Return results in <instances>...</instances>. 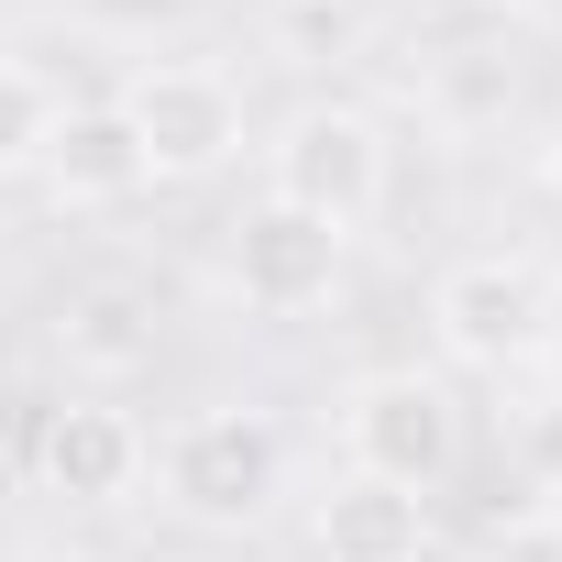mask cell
Listing matches in <instances>:
<instances>
[{"label":"cell","mask_w":562,"mask_h":562,"mask_svg":"<svg viewBox=\"0 0 562 562\" xmlns=\"http://www.w3.org/2000/svg\"><path fill=\"white\" fill-rule=\"evenodd\" d=\"M419 111H430L441 144H496L507 111H518V56H507V45H452V56H430V67H419Z\"/></svg>","instance_id":"8fae6325"},{"label":"cell","mask_w":562,"mask_h":562,"mask_svg":"<svg viewBox=\"0 0 562 562\" xmlns=\"http://www.w3.org/2000/svg\"><path fill=\"white\" fill-rule=\"evenodd\" d=\"M56 78L45 67H23L12 45H0V188H23L34 166H45V133H56Z\"/></svg>","instance_id":"7c38bea8"},{"label":"cell","mask_w":562,"mask_h":562,"mask_svg":"<svg viewBox=\"0 0 562 562\" xmlns=\"http://www.w3.org/2000/svg\"><path fill=\"white\" fill-rule=\"evenodd\" d=\"M34 188H45L56 210H89V221H100V210H133V199L155 188V166H144V144H133V122H122V100H111V89L56 111Z\"/></svg>","instance_id":"ba28073f"},{"label":"cell","mask_w":562,"mask_h":562,"mask_svg":"<svg viewBox=\"0 0 562 562\" xmlns=\"http://www.w3.org/2000/svg\"><path fill=\"white\" fill-rule=\"evenodd\" d=\"M56 562H111V551H56Z\"/></svg>","instance_id":"2e32d148"},{"label":"cell","mask_w":562,"mask_h":562,"mask_svg":"<svg viewBox=\"0 0 562 562\" xmlns=\"http://www.w3.org/2000/svg\"><path fill=\"white\" fill-rule=\"evenodd\" d=\"M441 551V518H430V496H408V485H386V474H331L321 496H310V562H430Z\"/></svg>","instance_id":"30bf717a"},{"label":"cell","mask_w":562,"mask_h":562,"mask_svg":"<svg viewBox=\"0 0 562 562\" xmlns=\"http://www.w3.org/2000/svg\"><path fill=\"white\" fill-rule=\"evenodd\" d=\"M342 265H353V243H342L331 221L265 199V188L221 221V288H232V310H254V321H310V310H331V299H342Z\"/></svg>","instance_id":"8992f818"},{"label":"cell","mask_w":562,"mask_h":562,"mask_svg":"<svg viewBox=\"0 0 562 562\" xmlns=\"http://www.w3.org/2000/svg\"><path fill=\"white\" fill-rule=\"evenodd\" d=\"M551 310H562V288H551L540 254H518V243L452 254V265L430 276V342H441V375H529Z\"/></svg>","instance_id":"277c9868"},{"label":"cell","mask_w":562,"mask_h":562,"mask_svg":"<svg viewBox=\"0 0 562 562\" xmlns=\"http://www.w3.org/2000/svg\"><path fill=\"white\" fill-rule=\"evenodd\" d=\"M254 155H265V199H288V210L331 221L342 243L375 232L386 199H397V133H386V111H364V100H342V89L299 100Z\"/></svg>","instance_id":"7a4b0ae2"},{"label":"cell","mask_w":562,"mask_h":562,"mask_svg":"<svg viewBox=\"0 0 562 562\" xmlns=\"http://www.w3.org/2000/svg\"><path fill=\"white\" fill-rule=\"evenodd\" d=\"M529 375H540V386L562 397V310H551V331H540V364H529Z\"/></svg>","instance_id":"5bb4252c"},{"label":"cell","mask_w":562,"mask_h":562,"mask_svg":"<svg viewBox=\"0 0 562 562\" xmlns=\"http://www.w3.org/2000/svg\"><path fill=\"white\" fill-rule=\"evenodd\" d=\"M34 485L56 496V507H133L144 485H155V430L122 408V397H100V386H67L56 408H34Z\"/></svg>","instance_id":"52a82bcc"},{"label":"cell","mask_w":562,"mask_h":562,"mask_svg":"<svg viewBox=\"0 0 562 562\" xmlns=\"http://www.w3.org/2000/svg\"><path fill=\"white\" fill-rule=\"evenodd\" d=\"M474 12H540V0H474Z\"/></svg>","instance_id":"9a60e30c"},{"label":"cell","mask_w":562,"mask_h":562,"mask_svg":"<svg viewBox=\"0 0 562 562\" xmlns=\"http://www.w3.org/2000/svg\"><path fill=\"white\" fill-rule=\"evenodd\" d=\"M155 353H166V321H155V299L133 288V276H89V288L56 299V364L78 386L122 397L133 375H155Z\"/></svg>","instance_id":"9c48e42d"},{"label":"cell","mask_w":562,"mask_h":562,"mask_svg":"<svg viewBox=\"0 0 562 562\" xmlns=\"http://www.w3.org/2000/svg\"><path fill=\"white\" fill-rule=\"evenodd\" d=\"M111 100H122L155 188H199V177H221V166L254 155V100H243V78L221 56H144Z\"/></svg>","instance_id":"5b68a950"},{"label":"cell","mask_w":562,"mask_h":562,"mask_svg":"<svg viewBox=\"0 0 562 562\" xmlns=\"http://www.w3.org/2000/svg\"><path fill=\"white\" fill-rule=\"evenodd\" d=\"M288 496H299V441L254 397H210L155 430V507L199 540H254Z\"/></svg>","instance_id":"6da1fadb"},{"label":"cell","mask_w":562,"mask_h":562,"mask_svg":"<svg viewBox=\"0 0 562 562\" xmlns=\"http://www.w3.org/2000/svg\"><path fill=\"white\" fill-rule=\"evenodd\" d=\"M331 408H342V463L386 474L408 496H441L463 474V452H474V408H463V386L441 364H375Z\"/></svg>","instance_id":"3957f363"},{"label":"cell","mask_w":562,"mask_h":562,"mask_svg":"<svg viewBox=\"0 0 562 562\" xmlns=\"http://www.w3.org/2000/svg\"><path fill=\"white\" fill-rule=\"evenodd\" d=\"M529 177H540V199H551V210H562V122H551V133H540V144H529Z\"/></svg>","instance_id":"4fadbf2b"}]
</instances>
